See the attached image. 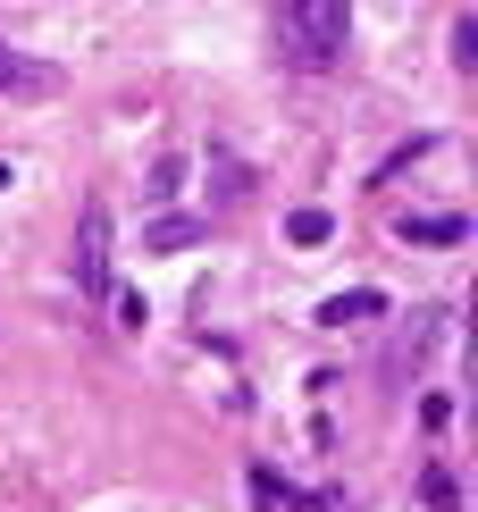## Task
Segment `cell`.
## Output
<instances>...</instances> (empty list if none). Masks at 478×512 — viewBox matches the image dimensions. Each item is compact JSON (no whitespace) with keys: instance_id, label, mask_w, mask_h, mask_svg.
Wrapping results in <instances>:
<instances>
[{"instance_id":"12","label":"cell","mask_w":478,"mask_h":512,"mask_svg":"<svg viewBox=\"0 0 478 512\" xmlns=\"http://www.w3.org/2000/svg\"><path fill=\"white\" fill-rule=\"evenodd\" d=\"M110 303H118V319H126V328H143V319H151V303H143L135 286H110Z\"/></svg>"},{"instance_id":"6","label":"cell","mask_w":478,"mask_h":512,"mask_svg":"<svg viewBox=\"0 0 478 512\" xmlns=\"http://www.w3.org/2000/svg\"><path fill=\"white\" fill-rule=\"evenodd\" d=\"M193 244H210V219H185V210H168V219H151V227H143V252H193Z\"/></svg>"},{"instance_id":"4","label":"cell","mask_w":478,"mask_h":512,"mask_svg":"<svg viewBox=\"0 0 478 512\" xmlns=\"http://www.w3.org/2000/svg\"><path fill=\"white\" fill-rule=\"evenodd\" d=\"M395 236H403V244H437V252H453V244H470V219H462V210H403Z\"/></svg>"},{"instance_id":"5","label":"cell","mask_w":478,"mask_h":512,"mask_svg":"<svg viewBox=\"0 0 478 512\" xmlns=\"http://www.w3.org/2000/svg\"><path fill=\"white\" fill-rule=\"evenodd\" d=\"M395 303H386L378 286H353V294H328V303H319V328H361V319H386Z\"/></svg>"},{"instance_id":"11","label":"cell","mask_w":478,"mask_h":512,"mask_svg":"<svg viewBox=\"0 0 478 512\" xmlns=\"http://www.w3.org/2000/svg\"><path fill=\"white\" fill-rule=\"evenodd\" d=\"M453 68H478V17H462V26H453Z\"/></svg>"},{"instance_id":"13","label":"cell","mask_w":478,"mask_h":512,"mask_svg":"<svg viewBox=\"0 0 478 512\" xmlns=\"http://www.w3.org/2000/svg\"><path fill=\"white\" fill-rule=\"evenodd\" d=\"M286 512H344L336 487H311V496H286Z\"/></svg>"},{"instance_id":"3","label":"cell","mask_w":478,"mask_h":512,"mask_svg":"<svg viewBox=\"0 0 478 512\" xmlns=\"http://www.w3.org/2000/svg\"><path fill=\"white\" fill-rule=\"evenodd\" d=\"M0 93L42 101V93H59V68H51V59H34V51H17V42H0Z\"/></svg>"},{"instance_id":"2","label":"cell","mask_w":478,"mask_h":512,"mask_svg":"<svg viewBox=\"0 0 478 512\" xmlns=\"http://www.w3.org/2000/svg\"><path fill=\"white\" fill-rule=\"evenodd\" d=\"M76 294H93V303H101V294H110L118 286V277H110V202H84V219H76Z\"/></svg>"},{"instance_id":"9","label":"cell","mask_w":478,"mask_h":512,"mask_svg":"<svg viewBox=\"0 0 478 512\" xmlns=\"http://www.w3.org/2000/svg\"><path fill=\"white\" fill-rule=\"evenodd\" d=\"M286 496H294V487L277 479L269 462H252V504H260V512H286Z\"/></svg>"},{"instance_id":"1","label":"cell","mask_w":478,"mask_h":512,"mask_svg":"<svg viewBox=\"0 0 478 512\" xmlns=\"http://www.w3.org/2000/svg\"><path fill=\"white\" fill-rule=\"evenodd\" d=\"M344 34H353V0H277V59L302 76L336 68Z\"/></svg>"},{"instance_id":"14","label":"cell","mask_w":478,"mask_h":512,"mask_svg":"<svg viewBox=\"0 0 478 512\" xmlns=\"http://www.w3.org/2000/svg\"><path fill=\"white\" fill-rule=\"evenodd\" d=\"M0 194H9V160H0Z\"/></svg>"},{"instance_id":"8","label":"cell","mask_w":478,"mask_h":512,"mask_svg":"<svg viewBox=\"0 0 478 512\" xmlns=\"http://www.w3.org/2000/svg\"><path fill=\"white\" fill-rule=\"evenodd\" d=\"M420 504H428V512H462V479H453V471H428V479H420Z\"/></svg>"},{"instance_id":"7","label":"cell","mask_w":478,"mask_h":512,"mask_svg":"<svg viewBox=\"0 0 478 512\" xmlns=\"http://www.w3.org/2000/svg\"><path fill=\"white\" fill-rule=\"evenodd\" d=\"M328 236H336V219H328V210H286V244H302V252H319Z\"/></svg>"},{"instance_id":"10","label":"cell","mask_w":478,"mask_h":512,"mask_svg":"<svg viewBox=\"0 0 478 512\" xmlns=\"http://www.w3.org/2000/svg\"><path fill=\"white\" fill-rule=\"evenodd\" d=\"M177 185H185V152H168L160 168H151V202H168V194H177Z\"/></svg>"}]
</instances>
